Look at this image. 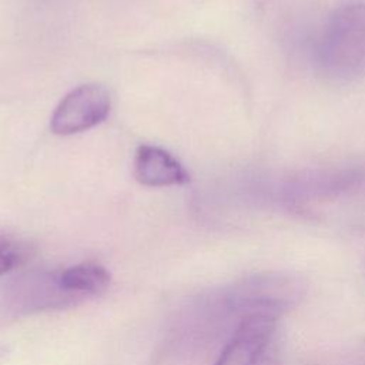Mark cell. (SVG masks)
I'll return each instance as SVG.
<instances>
[{
	"instance_id": "obj_1",
	"label": "cell",
	"mask_w": 365,
	"mask_h": 365,
	"mask_svg": "<svg viewBox=\"0 0 365 365\" xmlns=\"http://www.w3.org/2000/svg\"><path fill=\"white\" fill-rule=\"evenodd\" d=\"M315 61L334 81L348 83L365 76V3H344L331 13L319 33Z\"/></svg>"
},
{
	"instance_id": "obj_2",
	"label": "cell",
	"mask_w": 365,
	"mask_h": 365,
	"mask_svg": "<svg viewBox=\"0 0 365 365\" xmlns=\"http://www.w3.org/2000/svg\"><path fill=\"white\" fill-rule=\"evenodd\" d=\"M277 318L264 312L245 317L235 327L215 365H281Z\"/></svg>"
},
{
	"instance_id": "obj_3",
	"label": "cell",
	"mask_w": 365,
	"mask_h": 365,
	"mask_svg": "<svg viewBox=\"0 0 365 365\" xmlns=\"http://www.w3.org/2000/svg\"><path fill=\"white\" fill-rule=\"evenodd\" d=\"M111 98L106 87L84 84L71 90L56 107L51 115V131L70 135L86 131L103 123L110 113Z\"/></svg>"
},
{
	"instance_id": "obj_4",
	"label": "cell",
	"mask_w": 365,
	"mask_h": 365,
	"mask_svg": "<svg viewBox=\"0 0 365 365\" xmlns=\"http://www.w3.org/2000/svg\"><path fill=\"white\" fill-rule=\"evenodd\" d=\"M134 177L148 187L184 185L190 174L168 151L154 145H140L134 155Z\"/></svg>"
},
{
	"instance_id": "obj_5",
	"label": "cell",
	"mask_w": 365,
	"mask_h": 365,
	"mask_svg": "<svg viewBox=\"0 0 365 365\" xmlns=\"http://www.w3.org/2000/svg\"><path fill=\"white\" fill-rule=\"evenodd\" d=\"M57 279L60 287L77 299L103 294L111 282L110 272L97 264L68 267L57 274Z\"/></svg>"
},
{
	"instance_id": "obj_6",
	"label": "cell",
	"mask_w": 365,
	"mask_h": 365,
	"mask_svg": "<svg viewBox=\"0 0 365 365\" xmlns=\"http://www.w3.org/2000/svg\"><path fill=\"white\" fill-rule=\"evenodd\" d=\"M23 257L20 247L9 238L0 237V277L11 271Z\"/></svg>"
}]
</instances>
